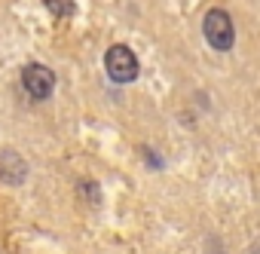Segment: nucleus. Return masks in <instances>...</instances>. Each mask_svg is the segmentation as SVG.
I'll use <instances>...</instances> for the list:
<instances>
[{
	"instance_id": "1",
	"label": "nucleus",
	"mask_w": 260,
	"mask_h": 254,
	"mask_svg": "<svg viewBox=\"0 0 260 254\" xmlns=\"http://www.w3.org/2000/svg\"><path fill=\"white\" fill-rule=\"evenodd\" d=\"M104 68L113 83H132L138 77V58L128 46H110L104 55Z\"/></svg>"
},
{
	"instance_id": "2",
	"label": "nucleus",
	"mask_w": 260,
	"mask_h": 254,
	"mask_svg": "<svg viewBox=\"0 0 260 254\" xmlns=\"http://www.w3.org/2000/svg\"><path fill=\"white\" fill-rule=\"evenodd\" d=\"M202 31H205V40H208L214 49H220V52H226V49L233 46V40H236L233 19H230L223 10H211V13L205 16V25H202Z\"/></svg>"
},
{
	"instance_id": "3",
	"label": "nucleus",
	"mask_w": 260,
	"mask_h": 254,
	"mask_svg": "<svg viewBox=\"0 0 260 254\" xmlns=\"http://www.w3.org/2000/svg\"><path fill=\"white\" fill-rule=\"evenodd\" d=\"M22 86H25V92L34 98V101H43V98H49L52 95V89H55V74L49 71V68H43V65H28L25 71H22Z\"/></svg>"
},
{
	"instance_id": "4",
	"label": "nucleus",
	"mask_w": 260,
	"mask_h": 254,
	"mask_svg": "<svg viewBox=\"0 0 260 254\" xmlns=\"http://www.w3.org/2000/svg\"><path fill=\"white\" fill-rule=\"evenodd\" d=\"M28 175V166L25 160L16 153V150H0V181H7V184H22Z\"/></svg>"
},
{
	"instance_id": "5",
	"label": "nucleus",
	"mask_w": 260,
	"mask_h": 254,
	"mask_svg": "<svg viewBox=\"0 0 260 254\" xmlns=\"http://www.w3.org/2000/svg\"><path fill=\"white\" fill-rule=\"evenodd\" d=\"M43 4H46V7H49V13H55L58 19L74 16V0H43Z\"/></svg>"
}]
</instances>
